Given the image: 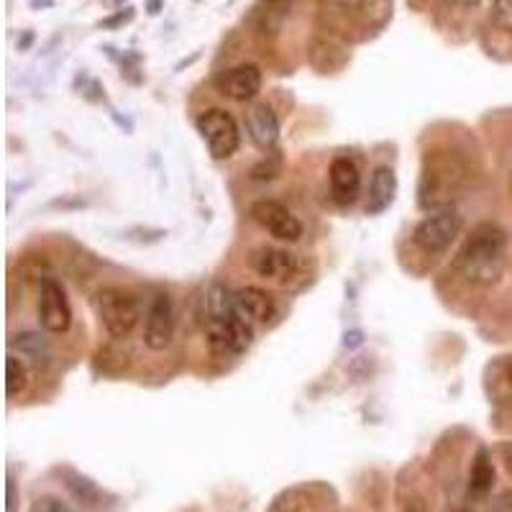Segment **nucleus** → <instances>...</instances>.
<instances>
[{
    "label": "nucleus",
    "instance_id": "obj_15",
    "mask_svg": "<svg viewBox=\"0 0 512 512\" xmlns=\"http://www.w3.org/2000/svg\"><path fill=\"white\" fill-rule=\"evenodd\" d=\"M492 487H495V466L489 459V451L482 448L472 464V474H469V495L484 497L487 492H492Z\"/></svg>",
    "mask_w": 512,
    "mask_h": 512
},
{
    "label": "nucleus",
    "instance_id": "obj_12",
    "mask_svg": "<svg viewBox=\"0 0 512 512\" xmlns=\"http://www.w3.org/2000/svg\"><path fill=\"white\" fill-rule=\"evenodd\" d=\"M233 300H236V310H239L241 318L246 323H267L269 318L274 315V300L267 290L254 285L239 287V290H233Z\"/></svg>",
    "mask_w": 512,
    "mask_h": 512
},
{
    "label": "nucleus",
    "instance_id": "obj_22",
    "mask_svg": "<svg viewBox=\"0 0 512 512\" xmlns=\"http://www.w3.org/2000/svg\"><path fill=\"white\" fill-rule=\"evenodd\" d=\"M131 18H134V11L128 8L126 13H118V16H113V18H108V21H103V26H105V29H113V26L126 24V21H131Z\"/></svg>",
    "mask_w": 512,
    "mask_h": 512
},
{
    "label": "nucleus",
    "instance_id": "obj_5",
    "mask_svg": "<svg viewBox=\"0 0 512 512\" xmlns=\"http://www.w3.org/2000/svg\"><path fill=\"white\" fill-rule=\"evenodd\" d=\"M461 231H464V221H461L459 213H454V210H438L433 216H425L415 226L413 239L425 254H443L459 239Z\"/></svg>",
    "mask_w": 512,
    "mask_h": 512
},
{
    "label": "nucleus",
    "instance_id": "obj_1",
    "mask_svg": "<svg viewBox=\"0 0 512 512\" xmlns=\"http://www.w3.org/2000/svg\"><path fill=\"white\" fill-rule=\"evenodd\" d=\"M507 233L497 223H479L461 246L456 267L472 285H495L505 272Z\"/></svg>",
    "mask_w": 512,
    "mask_h": 512
},
{
    "label": "nucleus",
    "instance_id": "obj_11",
    "mask_svg": "<svg viewBox=\"0 0 512 512\" xmlns=\"http://www.w3.org/2000/svg\"><path fill=\"white\" fill-rule=\"evenodd\" d=\"M249 264L264 280H287L295 272V256L277 246H256L249 256Z\"/></svg>",
    "mask_w": 512,
    "mask_h": 512
},
{
    "label": "nucleus",
    "instance_id": "obj_16",
    "mask_svg": "<svg viewBox=\"0 0 512 512\" xmlns=\"http://www.w3.org/2000/svg\"><path fill=\"white\" fill-rule=\"evenodd\" d=\"M11 346H16V349H21V354L31 356L34 361H47L49 354H52V349H49V341L41 333H34V331H26V333H18V336L11 338Z\"/></svg>",
    "mask_w": 512,
    "mask_h": 512
},
{
    "label": "nucleus",
    "instance_id": "obj_18",
    "mask_svg": "<svg viewBox=\"0 0 512 512\" xmlns=\"http://www.w3.org/2000/svg\"><path fill=\"white\" fill-rule=\"evenodd\" d=\"M70 489L72 492H75L77 497H80L82 502H85V505H95V502L100 500V489L95 487L93 482H90V479H85V477H77V474H70Z\"/></svg>",
    "mask_w": 512,
    "mask_h": 512
},
{
    "label": "nucleus",
    "instance_id": "obj_6",
    "mask_svg": "<svg viewBox=\"0 0 512 512\" xmlns=\"http://www.w3.org/2000/svg\"><path fill=\"white\" fill-rule=\"evenodd\" d=\"M175 326H177V313L175 303L167 292H159L152 300L149 310H146L144 320V344L146 349L152 351H164L172 338H175Z\"/></svg>",
    "mask_w": 512,
    "mask_h": 512
},
{
    "label": "nucleus",
    "instance_id": "obj_23",
    "mask_svg": "<svg viewBox=\"0 0 512 512\" xmlns=\"http://www.w3.org/2000/svg\"><path fill=\"white\" fill-rule=\"evenodd\" d=\"M159 6H162V0H149V13H157Z\"/></svg>",
    "mask_w": 512,
    "mask_h": 512
},
{
    "label": "nucleus",
    "instance_id": "obj_3",
    "mask_svg": "<svg viewBox=\"0 0 512 512\" xmlns=\"http://www.w3.org/2000/svg\"><path fill=\"white\" fill-rule=\"evenodd\" d=\"M198 126V134L203 136L205 146L213 159H228L239 152L241 146V131L236 118L231 116L223 108H210L203 111L195 121Z\"/></svg>",
    "mask_w": 512,
    "mask_h": 512
},
{
    "label": "nucleus",
    "instance_id": "obj_9",
    "mask_svg": "<svg viewBox=\"0 0 512 512\" xmlns=\"http://www.w3.org/2000/svg\"><path fill=\"white\" fill-rule=\"evenodd\" d=\"M218 90L236 103H249L262 90V70L251 62L236 64L218 77Z\"/></svg>",
    "mask_w": 512,
    "mask_h": 512
},
{
    "label": "nucleus",
    "instance_id": "obj_25",
    "mask_svg": "<svg viewBox=\"0 0 512 512\" xmlns=\"http://www.w3.org/2000/svg\"><path fill=\"white\" fill-rule=\"evenodd\" d=\"M461 3H464V6H477L479 0H461Z\"/></svg>",
    "mask_w": 512,
    "mask_h": 512
},
{
    "label": "nucleus",
    "instance_id": "obj_2",
    "mask_svg": "<svg viewBox=\"0 0 512 512\" xmlns=\"http://www.w3.org/2000/svg\"><path fill=\"white\" fill-rule=\"evenodd\" d=\"M95 313L111 336L126 338L139 326L141 303L126 287H103L95 295Z\"/></svg>",
    "mask_w": 512,
    "mask_h": 512
},
{
    "label": "nucleus",
    "instance_id": "obj_4",
    "mask_svg": "<svg viewBox=\"0 0 512 512\" xmlns=\"http://www.w3.org/2000/svg\"><path fill=\"white\" fill-rule=\"evenodd\" d=\"M205 333H208L210 346L221 354H233L239 356L244 354L251 346V338H254V331H251V323H246L239 315V310L223 315H210L205 313L203 323Z\"/></svg>",
    "mask_w": 512,
    "mask_h": 512
},
{
    "label": "nucleus",
    "instance_id": "obj_19",
    "mask_svg": "<svg viewBox=\"0 0 512 512\" xmlns=\"http://www.w3.org/2000/svg\"><path fill=\"white\" fill-rule=\"evenodd\" d=\"M29 512H72L70 505L64 500L54 495H41L31 502V510Z\"/></svg>",
    "mask_w": 512,
    "mask_h": 512
},
{
    "label": "nucleus",
    "instance_id": "obj_20",
    "mask_svg": "<svg viewBox=\"0 0 512 512\" xmlns=\"http://www.w3.org/2000/svg\"><path fill=\"white\" fill-rule=\"evenodd\" d=\"M492 16L500 26L512 29V0H492Z\"/></svg>",
    "mask_w": 512,
    "mask_h": 512
},
{
    "label": "nucleus",
    "instance_id": "obj_10",
    "mask_svg": "<svg viewBox=\"0 0 512 512\" xmlns=\"http://www.w3.org/2000/svg\"><path fill=\"white\" fill-rule=\"evenodd\" d=\"M246 134L254 146L269 152L280 141V118L269 103H251L244 113Z\"/></svg>",
    "mask_w": 512,
    "mask_h": 512
},
{
    "label": "nucleus",
    "instance_id": "obj_7",
    "mask_svg": "<svg viewBox=\"0 0 512 512\" xmlns=\"http://www.w3.org/2000/svg\"><path fill=\"white\" fill-rule=\"evenodd\" d=\"M36 313H39V323L44 331L49 333H64L72 323V308L70 300L64 295L62 285L52 277L41 280L39 285V305H36Z\"/></svg>",
    "mask_w": 512,
    "mask_h": 512
},
{
    "label": "nucleus",
    "instance_id": "obj_13",
    "mask_svg": "<svg viewBox=\"0 0 512 512\" xmlns=\"http://www.w3.org/2000/svg\"><path fill=\"white\" fill-rule=\"evenodd\" d=\"M328 180H331L333 198H336L341 205H349L359 198L361 175H359V167H356L351 159L346 157L333 159L331 169H328Z\"/></svg>",
    "mask_w": 512,
    "mask_h": 512
},
{
    "label": "nucleus",
    "instance_id": "obj_8",
    "mask_svg": "<svg viewBox=\"0 0 512 512\" xmlns=\"http://www.w3.org/2000/svg\"><path fill=\"white\" fill-rule=\"evenodd\" d=\"M249 216L254 218L264 231H269L274 239L280 241H297L303 236V226L292 216V210L287 205L277 203V200H256L251 203Z\"/></svg>",
    "mask_w": 512,
    "mask_h": 512
},
{
    "label": "nucleus",
    "instance_id": "obj_14",
    "mask_svg": "<svg viewBox=\"0 0 512 512\" xmlns=\"http://www.w3.org/2000/svg\"><path fill=\"white\" fill-rule=\"evenodd\" d=\"M397 195V175L395 169L382 164L372 172V182H369V200H367V213L369 216H379L384 210L395 203Z\"/></svg>",
    "mask_w": 512,
    "mask_h": 512
},
{
    "label": "nucleus",
    "instance_id": "obj_21",
    "mask_svg": "<svg viewBox=\"0 0 512 512\" xmlns=\"http://www.w3.org/2000/svg\"><path fill=\"white\" fill-rule=\"evenodd\" d=\"M361 344H364V333H361V331H349L344 336V346H346V349H359Z\"/></svg>",
    "mask_w": 512,
    "mask_h": 512
},
{
    "label": "nucleus",
    "instance_id": "obj_17",
    "mask_svg": "<svg viewBox=\"0 0 512 512\" xmlns=\"http://www.w3.org/2000/svg\"><path fill=\"white\" fill-rule=\"evenodd\" d=\"M29 390V369L18 356H8L6 361V392L8 397H16Z\"/></svg>",
    "mask_w": 512,
    "mask_h": 512
},
{
    "label": "nucleus",
    "instance_id": "obj_24",
    "mask_svg": "<svg viewBox=\"0 0 512 512\" xmlns=\"http://www.w3.org/2000/svg\"><path fill=\"white\" fill-rule=\"evenodd\" d=\"M507 379H510V387H512V361L507 364Z\"/></svg>",
    "mask_w": 512,
    "mask_h": 512
}]
</instances>
